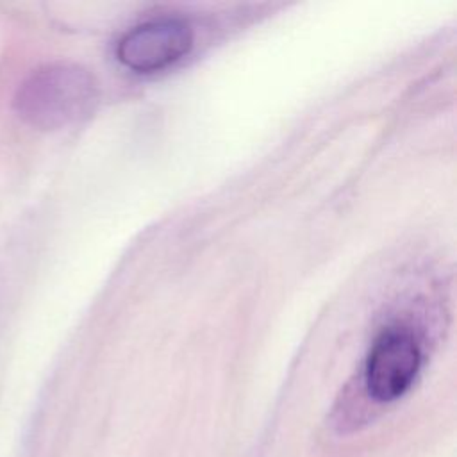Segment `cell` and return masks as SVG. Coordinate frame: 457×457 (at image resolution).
<instances>
[{"label": "cell", "instance_id": "1", "mask_svg": "<svg viewBox=\"0 0 457 457\" xmlns=\"http://www.w3.org/2000/svg\"><path fill=\"white\" fill-rule=\"evenodd\" d=\"M98 100L95 77L71 62L34 70L16 89V114L41 130H57L87 116Z\"/></svg>", "mask_w": 457, "mask_h": 457}, {"label": "cell", "instance_id": "2", "mask_svg": "<svg viewBox=\"0 0 457 457\" xmlns=\"http://www.w3.org/2000/svg\"><path fill=\"white\" fill-rule=\"evenodd\" d=\"M423 353L416 336L405 327H387L373 341L364 362V384L378 402L400 398L414 382Z\"/></svg>", "mask_w": 457, "mask_h": 457}, {"label": "cell", "instance_id": "3", "mask_svg": "<svg viewBox=\"0 0 457 457\" xmlns=\"http://www.w3.org/2000/svg\"><path fill=\"white\" fill-rule=\"evenodd\" d=\"M193 46L189 23L179 18H157L127 30L116 45L118 61L139 73L164 70Z\"/></svg>", "mask_w": 457, "mask_h": 457}]
</instances>
